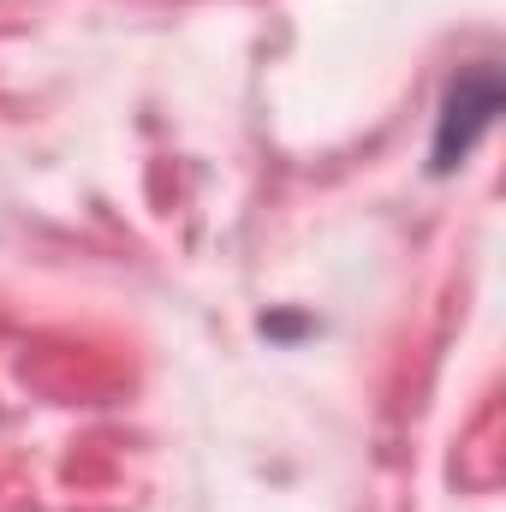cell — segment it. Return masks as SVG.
<instances>
[{
  "label": "cell",
  "instance_id": "1",
  "mask_svg": "<svg viewBox=\"0 0 506 512\" xmlns=\"http://www.w3.org/2000/svg\"><path fill=\"white\" fill-rule=\"evenodd\" d=\"M495 108H501V84H495V72L483 66V72H471V78H459L453 90H447V108H441V131H435V173H453L465 155H471V143L489 131L495 120Z\"/></svg>",
  "mask_w": 506,
  "mask_h": 512
}]
</instances>
